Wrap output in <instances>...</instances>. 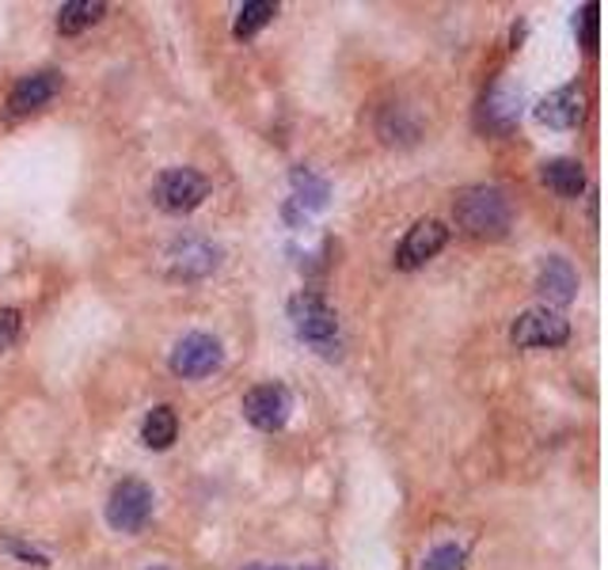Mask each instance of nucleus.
<instances>
[{
	"mask_svg": "<svg viewBox=\"0 0 608 570\" xmlns=\"http://www.w3.org/2000/svg\"><path fill=\"white\" fill-rule=\"evenodd\" d=\"M452 213H457V225L464 228L472 240H502L510 233V198L498 187H468L457 195L452 202Z\"/></svg>",
	"mask_w": 608,
	"mask_h": 570,
	"instance_id": "1",
	"label": "nucleus"
},
{
	"mask_svg": "<svg viewBox=\"0 0 608 570\" xmlns=\"http://www.w3.org/2000/svg\"><path fill=\"white\" fill-rule=\"evenodd\" d=\"M206 195H210V179H206L202 172H195V168H172V172L160 175L157 187H152L157 206L167 213L198 210V206L206 202Z\"/></svg>",
	"mask_w": 608,
	"mask_h": 570,
	"instance_id": "2",
	"label": "nucleus"
},
{
	"mask_svg": "<svg viewBox=\"0 0 608 570\" xmlns=\"http://www.w3.org/2000/svg\"><path fill=\"white\" fill-rule=\"evenodd\" d=\"M152 518V491L141 480H122L107 498V521L114 533H141Z\"/></svg>",
	"mask_w": 608,
	"mask_h": 570,
	"instance_id": "3",
	"label": "nucleus"
},
{
	"mask_svg": "<svg viewBox=\"0 0 608 570\" xmlns=\"http://www.w3.org/2000/svg\"><path fill=\"white\" fill-rule=\"evenodd\" d=\"M289 320H294L297 335L312 346H327L338 331L335 308H331L320 293H297V297L289 300Z\"/></svg>",
	"mask_w": 608,
	"mask_h": 570,
	"instance_id": "4",
	"label": "nucleus"
},
{
	"mask_svg": "<svg viewBox=\"0 0 608 570\" xmlns=\"http://www.w3.org/2000/svg\"><path fill=\"white\" fill-rule=\"evenodd\" d=\"M513 346H525V350H536V346H563L571 338V323L563 320L551 308H529L513 320L510 331Z\"/></svg>",
	"mask_w": 608,
	"mask_h": 570,
	"instance_id": "5",
	"label": "nucleus"
},
{
	"mask_svg": "<svg viewBox=\"0 0 608 570\" xmlns=\"http://www.w3.org/2000/svg\"><path fill=\"white\" fill-rule=\"evenodd\" d=\"M294 411V399L282 384H256V388L244 396V419L256 430H282Z\"/></svg>",
	"mask_w": 608,
	"mask_h": 570,
	"instance_id": "6",
	"label": "nucleus"
},
{
	"mask_svg": "<svg viewBox=\"0 0 608 570\" xmlns=\"http://www.w3.org/2000/svg\"><path fill=\"white\" fill-rule=\"evenodd\" d=\"M225 350L213 335H187L179 338V346L172 350V373L175 376H187V381H198V376H210L213 369L221 365Z\"/></svg>",
	"mask_w": 608,
	"mask_h": 570,
	"instance_id": "7",
	"label": "nucleus"
},
{
	"mask_svg": "<svg viewBox=\"0 0 608 570\" xmlns=\"http://www.w3.org/2000/svg\"><path fill=\"white\" fill-rule=\"evenodd\" d=\"M445 240H449V228H445L442 221H434V218L419 221V225L404 236V244H399L396 267L399 271H414V267H422L426 259H434L437 251L445 248Z\"/></svg>",
	"mask_w": 608,
	"mask_h": 570,
	"instance_id": "8",
	"label": "nucleus"
},
{
	"mask_svg": "<svg viewBox=\"0 0 608 570\" xmlns=\"http://www.w3.org/2000/svg\"><path fill=\"white\" fill-rule=\"evenodd\" d=\"M536 119L551 129H571L586 119V91L567 84V88H556L541 107H536Z\"/></svg>",
	"mask_w": 608,
	"mask_h": 570,
	"instance_id": "9",
	"label": "nucleus"
},
{
	"mask_svg": "<svg viewBox=\"0 0 608 570\" xmlns=\"http://www.w3.org/2000/svg\"><path fill=\"white\" fill-rule=\"evenodd\" d=\"M58 91H61V73H53V69H46V73H30L12 88V96H8V111L12 114L38 111V107L50 103Z\"/></svg>",
	"mask_w": 608,
	"mask_h": 570,
	"instance_id": "10",
	"label": "nucleus"
},
{
	"mask_svg": "<svg viewBox=\"0 0 608 570\" xmlns=\"http://www.w3.org/2000/svg\"><path fill=\"white\" fill-rule=\"evenodd\" d=\"M536 289H541L548 300H556V305H567V300H574V289H579V274H574V267L567 263V259L551 256L548 263L541 267Z\"/></svg>",
	"mask_w": 608,
	"mask_h": 570,
	"instance_id": "11",
	"label": "nucleus"
},
{
	"mask_svg": "<svg viewBox=\"0 0 608 570\" xmlns=\"http://www.w3.org/2000/svg\"><path fill=\"white\" fill-rule=\"evenodd\" d=\"M541 175L559 198H579L586 190V172H582L579 160H548Z\"/></svg>",
	"mask_w": 608,
	"mask_h": 570,
	"instance_id": "12",
	"label": "nucleus"
},
{
	"mask_svg": "<svg viewBox=\"0 0 608 570\" xmlns=\"http://www.w3.org/2000/svg\"><path fill=\"white\" fill-rule=\"evenodd\" d=\"M175 434H179V419H175L172 407H152V411L145 414L141 437L149 449H167V445L175 442Z\"/></svg>",
	"mask_w": 608,
	"mask_h": 570,
	"instance_id": "13",
	"label": "nucleus"
},
{
	"mask_svg": "<svg viewBox=\"0 0 608 570\" xmlns=\"http://www.w3.org/2000/svg\"><path fill=\"white\" fill-rule=\"evenodd\" d=\"M103 12H107L103 0H73V4H61L58 30H61V35H76V30L91 27V23H96Z\"/></svg>",
	"mask_w": 608,
	"mask_h": 570,
	"instance_id": "14",
	"label": "nucleus"
},
{
	"mask_svg": "<svg viewBox=\"0 0 608 570\" xmlns=\"http://www.w3.org/2000/svg\"><path fill=\"white\" fill-rule=\"evenodd\" d=\"M172 259H175V267H179L183 274H206V271H213V267H218V251L206 248V244H195V240H187L183 248H175Z\"/></svg>",
	"mask_w": 608,
	"mask_h": 570,
	"instance_id": "15",
	"label": "nucleus"
},
{
	"mask_svg": "<svg viewBox=\"0 0 608 570\" xmlns=\"http://www.w3.org/2000/svg\"><path fill=\"white\" fill-rule=\"evenodd\" d=\"M274 12H278V4H271V0H248L236 15V38H251L256 30H263L274 20Z\"/></svg>",
	"mask_w": 608,
	"mask_h": 570,
	"instance_id": "16",
	"label": "nucleus"
},
{
	"mask_svg": "<svg viewBox=\"0 0 608 570\" xmlns=\"http://www.w3.org/2000/svg\"><path fill=\"white\" fill-rule=\"evenodd\" d=\"M422 570H464V552L457 544H442L437 552H430Z\"/></svg>",
	"mask_w": 608,
	"mask_h": 570,
	"instance_id": "17",
	"label": "nucleus"
},
{
	"mask_svg": "<svg viewBox=\"0 0 608 570\" xmlns=\"http://www.w3.org/2000/svg\"><path fill=\"white\" fill-rule=\"evenodd\" d=\"M15 338H20V312L15 308H0V350H8Z\"/></svg>",
	"mask_w": 608,
	"mask_h": 570,
	"instance_id": "18",
	"label": "nucleus"
},
{
	"mask_svg": "<svg viewBox=\"0 0 608 570\" xmlns=\"http://www.w3.org/2000/svg\"><path fill=\"white\" fill-rule=\"evenodd\" d=\"M579 23H582V46H586V50H594V46H597V4L582 8Z\"/></svg>",
	"mask_w": 608,
	"mask_h": 570,
	"instance_id": "19",
	"label": "nucleus"
},
{
	"mask_svg": "<svg viewBox=\"0 0 608 570\" xmlns=\"http://www.w3.org/2000/svg\"><path fill=\"white\" fill-rule=\"evenodd\" d=\"M248 570H282V567H248Z\"/></svg>",
	"mask_w": 608,
	"mask_h": 570,
	"instance_id": "20",
	"label": "nucleus"
}]
</instances>
